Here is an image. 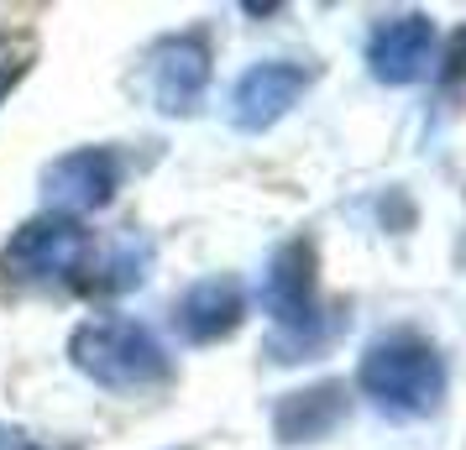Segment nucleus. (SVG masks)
Instances as JSON below:
<instances>
[{"mask_svg":"<svg viewBox=\"0 0 466 450\" xmlns=\"http://www.w3.org/2000/svg\"><path fill=\"white\" fill-rule=\"evenodd\" d=\"M340 419H346V387L340 383H315V387H304V393L278 398L273 435L283 440V445H309V440H325Z\"/></svg>","mask_w":466,"mask_h":450,"instance_id":"9d476101","label":"nucleus"},{"mask_svg":"<svg viewBox=\"0 0 466 450\" xmlns=\"http://www.w3.org/2000/svg\"><path fill=\"white\" fill-rule=\"evenodd\" d=\"M121 189V157L110 147H79L64 152L43 168V199L47 215H85V210H106Z\"/></svg>","mask_w":466,"mask_h":450,"instance_id":"39448f33","label":"nucleus"},{"mask_svg":"<svg viewBox=\"0 0 466 450\" xmlns=\"http://www.w3.org/2000/svg\"><path fill=\"white\" fill-rule=\"evenodd\" d=\"M315 85V74L304 64H289V58H268V64H252L241 79H236L231 89V105H226V115H231L236 131H268L278 126L289 110L299 105V95Z\"/></svg>","mask_w":466,"mask_h":450,"instance_id":"423d86ee","label":"nucleus"},{"mask_svg":"<svg viewBox=\"0 0 466 450\" xmlns=\"http://www.w3.org/2000/svg\"><path fill=\"white\" fill-rule=\"evenodd\" d=\"M210 85V43L205 32H178L152 47L147 58V89L163 115H194Z\"/></svg>","mask_w":466,"mask_h":450,"instance_id":"0eeeda50","label":"nucleus"},{"mask_svg":"<svg viewBox=\"0 0 466 450\" xmlns=\"http://www.w3.org/2000/svg\"><path fill=\"white\" fill-rule=\"evenodd\" d=\"M262 309L278 325V351H315L319 330V288H315V246L283 241L262 273Z\"/></svg>","mask_w":466,"mask_h":450,"instance_id":"7ed1b4c3","label":"nucleus"},{"mask_svg":"<svg viewBox=\"0 0 466 450\" xmlns=\"http://www.w3.org/2000/svg\"><path fill=\"white\" fill-rule=\"evenodd\" d=\"M32 53H37V43H32L26 32H5V37H0V100H5V89L26 74Z\"/></svg>","mask_w":466,"mask_h":450,"instance_id":"f8f14e48","label":"nucleus"},{"mask_svg":"<svg viewBox=\"0 0 466 450\" xmlns=\"http://www.w3.org/2000/svg\"><path fill=\"white\" fill-rule=\"evenodd\" d=\"M357 387L393 419H424L445 398V362L420 330H388L361 351Z\"/></svg>","mask_w":466,"mask_h":450,"instance_id":"f257e3e1","label":"nucleus"},{"mask_svg":"<svg viewBox=\"0 0 466 450\" xmlns=\"http://www.w3.org/2000/svg\"><path fill=\"white\" fill-rule=\"evenodd\" d=\"M89 262V231L68 215H37L26 220L0 252V273L11 283H53Z\"/></svg>","mask_w":466,"mask_h":450,"instance_id":"20e7f679","label":"nucleus"},{"mask_svg":"<svg viewBox=\"0 0 466 450\" xmlns=\"http://www.w3.org/2000/svg\"><path fill=\"white\" fill-rule=\"evenodd\" d=\"M178 330H184V341L194 345H210V341H226L241 330L247 320V288L236 278H205L194 283L189 294L178 299Z\"/></svg>","mask_w":466,"mask_h":450,"instance_id":"1a4fd4ad","label":"nucleus"},{"mask_svg":"<svg viewBox=\"0 0 466 450\" xmlns=\"http://www.w3.org/2000/svg\"><path fill=\"white\" fill-rule=\"evenodd\" d=\"M435 53V22L424 11H399L382 16L367 37V68L378 85H414Z\"/></svg>","mask_w":466,"mask_h":450,"instance_id":"6e6552de","label":"nucleus"},{"mask_svg":"<svg viewBox=\"0 0 466 450\" xmlns=\"http://www.w3.org/2000/svg\"><path fill=\"white\" fill-rule=\"evenodd\" d=\"M68 362L110 393H147L173 377L163 341L137 320H85L68 335Z\"/></svg>","mask_w":466,"mask_h":450,"instance_id":"f03ea898","label":"nucleus"},{"mask_svg":"<svg viewBox=\"0 0 466 450\" xmlns=\"http://www.w3.org/2000/svg\"><path fill=\"white\" fill-rule=\"evenodd\" d=\"M142 267H147V246L127 241V246H116V257L106 262V278H95L89 288H100V294H121V288H137V283L147 278Z\"/></svg>","mask_w":466,"mask_h":450,"instance_id":"9b49d317","label":"nucleus"}]
</instances>
